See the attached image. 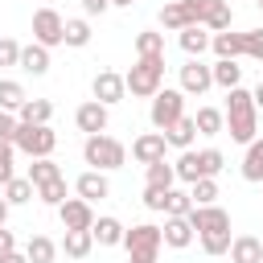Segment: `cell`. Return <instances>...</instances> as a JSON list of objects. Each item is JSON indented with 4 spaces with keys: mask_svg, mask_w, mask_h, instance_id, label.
Listing matches in <instances>:
<instances>
[{
    "mask_svg": "<svg viewBox=\"0 0 263 263\" xmlns=\"http://www.w3.org/2000/svg\"><path fill=\"white\" fill-rule=\"evenodd\" d=\"M74 193H78V197H86V201L95 205V201L111 197V181H107V173H99V168H86V173L74 181Z\"/></svg>",
    "mask_w": 263,
    "mask_h": 263,
    "instance_id": "cell-16",
    "label": "cell"
},
{
    "mask_svg": "<svg viewBox=\"0 0 263 263\" xmlns=\"http://www.w3.org/2000/svg\"><path fill=\"white\" fill-rule=\"evenodd\" d=\"M82 160H86L90 168H99V173H111V168H123L127 148H123V140L99 132V136H86V144H82Z\"/></svg>",
    "mask_w": 263,
    "mask_h": 263,
    "instance_id": "cell-4",
    "label": "cell"
},
{
    "mask_svg": "<svg viewBox=\"0 0 263 263\" xmlns=\"http://www.w3.org/2000/svg\"><path fill=\"white\" fill-rule=\"evenodd\" d=\"M58 177H62V168L53 164V156H37L29 164V181L33 185H45V181H58Z\"/></svg>",
    "mask_w": 263,
    "mask_h": 263,
    "instance_id": "cell-36",
    "label": "cell"
},
{
    "mask_svg": "<svg viewBox=\"0 0 263 263\" xmlns=\"http://www.w3.org/2000/svg\"><path fill=\"white\" fill-rule=\"evenodd\" d=\"M21 70L25 74H33V78H41V74H49V49L45 45H21Z\"/></svg>",
    "mask_w": 263,
    "mask_h": 263,
    "instance_id": "cell-21",
    "label": "cell"
},
{
    "mask_svg": "<svg viewBox=\"0 0 263 263\" xmlns=\"http://www.w3.org/2000/svg\"><path fill=\"white\" fill-rule=\"evenodd\" d=\"M127 263H156V255H127Z\"/></svg>",
    "mask_w": 263,
    "mask_h": 263,
    "instance_id": "cell-50",
    "label": "cell"
},
{
    "mask_svg": "<svg viewBox=\"0 0 263 263\" xmlns=\"http://www.w3.org/2000/svg\"><path fill=\"white\" fill-rule=\"evenodd\" d=\"M210 86H214V66H205L201 58H189V62L181 66V90L201 99Z\"/></svg>",
    "mask_w": 263,
    "mask_h": 263,
    "instance_id": "cell-9",
    "label": "cell"
},
{
    "mask_svg": "<svg viewBox=\"0 0 263 263\" xmlns=\"http://www.w3.org/2000/svg\"><path fill=\"white\" fill-rule=\"evenodd\" d=\"M78 4H82V12H86V16H103V12L111 8V0H78Z\"/></svg>",
    "mask_w": 263,
    "mask_h": 263,
    "instance_id": "cell-47",
    "label": "cell"
},
{
    "mask_svg": "<svg viewBox=\"0 0 263 263\" xmlns=\"http://www.w3.org/2000/svg\"><path fill=\"white\" fill-rule=\"evenodd\" d=\"M259 12H263V0H259Z\"/></svg>",
    "mask_w": 263,
    "mask_h": 263,
    "instance_id": "cell-53",
    "label": "cell"
},
{
    "mask_svg": "<svg viewBox=\"0 0 263 263\" xmlns=\"http://www.w3.org/2000/svg\"><path fill=\"white\" fill-rule=\"evenodd\" d=\"M90 21L86 16H74V21H66V45L70 49H82V45H90Z\"/></svg>",
    "mask_w": 263,
    "mask_h": 263,
    "instance_id": "cell-35",
    "label": "cell"
},
{
    "mask_svg": "<svg viewBox=\"0 0 263 263\" xmlns=\"http://www.w3.org/2000/svg\"><path fill=\"white\" fill-rule=\"evenodd\" d=\"M189 197H193V205H214V201H218V177L193 181V185H189Z\"/></svg>",
    "mask_w": 263,
    "mask_h": 263,
    "instance_id": "cell-37",
    "label": "cell"
},
{
    "mask_svg": "<svg viewBox=\"0 0 263 263\" xmlns=\"http://www.w3.org/2000/svg\"><path fill=\"white\" fill-rule=\"evenodd\" d=\"M136 0H111V8H132Z\"/></svg>",
    "mask_w": 263,
    "mask_h": 263,
    "instance_id": "cell-52",
    "label": "cell"
},
{
    "mask_svg": "<svg viewBox=\"0 0 263 263\" xmlns=\"http://www.w3.org/2000/svg\"><path fill=\"white\" fill-rule=\"evenodd\" d=\"M226 255H230V263H263V238H255V234H234Z\"/></svg>",
    "mask_w": 263,
    "mask_h": 263,
    "instance_id": "cell-18",
    "label": "cell"
},
{
    "mask_svg": "<svg viewBox=\"0 0 263 263\" xmlns=\"http://www.w3.org/2000/svg\"><path fill=\"white\" fill-rule=\"evenodd\" d=\"M12 251H16V234H12L8 226H0V259H4V255H12Z\"/></svg>",
    "mask_w": 263,
    "mask_h": 263,
    "instance_id": "cell-46",
    "label": "cell"
},
{
    "mask_svg": "<svg viewBox=\"0 0 263 263\" xmlns=\"http://www.w3.org/2000/svg\"><path fill=\"white\" fill-rule=\"evenodd\" d=\"M25 99H29V95H25V86H21L16 78H0V111H12V115H16V111L25 107Z\"/></svg>",
    "mask_w": 263,
    "mask_h": 263,
    "instance_id": "cell-30",
    "label": "cell"
},
{
    "mask_svg": "<svg viewBox=\"0 0 263 263\" xmlns=\"http://www.w3.org/2000/svg\"><path fill=\"white\" fill-rule=\"evenodd\" d=\"M189 25H197L193 0H173V4H164V8H160V29L181 33V29H189Z\"/></svg>",
    "mask_w": 263,
    "mask_h": 263,
    "instance_id": "cell-14",
    "label": "cell"
},
{
    "mask_svg": "<svg viewBox=\"0 0 263 263\" xmlns=\"http://www.w3.org/2000/svg\"><path fill=\"white\" fill-rule=\"evenodd\" d=\"M0 66H21V45L12 37H0Z\"/></svg>",
    "mask_w": 263,
    "mask_h": 263,
    "instance_id": "cell-43",
    "label": "cell"
},
{
    "mask_svg": "<svg viewBox=\"0 0 263 263\" xmlns=\"http://www.w3.org/2000/svg\"><path fill=\"white\" fill-rule=\"evenodd\" d=\"M0 263H29V255H25V251H12V255H4Z\"/></svg>",
    "mask_w": 263,
    "mask_h": 263,
    "instance_id": "cell-48",
    "label": "cell"
},
{
    "mask_svg": "<svg viewBox=\"0 0 263 263\" xmlns=\"http://www.w3.org/2000/svg\"><path fill=\"white\" fill-rule=\"evenodd\" d=\"M255 107H259V111H263V82H259V86H255Z\"/></svg>",
    "mask_w": 263,
    "mask_h": 263,
    "instance_id": "cell-51",
    "label": "cell"
},
{
    "mask_svg": "<svg viewBox=\"0 0 263 263\" xmlns=\"http://www.w3.org/2000/svg\"><path fill=\"white\" fill-rule=\"evenodd\" d=\"M193 12H197V25H205L210 33H222L234 21V12H230L226 0H193Z\"/></svg>",
    "mask_w": 263,
    "mask_h": 263,
    "instance_id": "cell-12",
    "label": "cell"
},
{
    "mask_svg": "<svg viewBox=\"0 0 263 263\" xmlns=\"http://www.w3.org/2000/svg\"><path fill=\"white\" fill-rule=\"evenodd\" d=\"M238 82H242V66H238V58H218V62H214V86L234 90Z\"/></svg>",
    "mask_w": 263,
    "mask_h": 263,
    "instance_id": "cell-26",
    "label": "cell"
},
{
    "mask_svg": "<svg viewBox=\"0 0 263 263\" xmlns=\"http://www.w3.org/2000/svg\"><path fill=\"white\" fill-rule=\"evenodd\" d=\"M90 95H95L99 103L115 107V103H123V99H127V82H123V74H115V70H99V74H95V82H90Z\"/></svg>",
    "mask_w": 263,
    "mask_h": 263,
    "instance_id": "cell-10",
    "label": "cell"
},
{
    "mask_svg": "<svg viewBox=\"0 0 263 263\" xmlns=\"http://www.w3.org/2000/svg\"><path fill=\"white\" fill-rule=\"evenodd\" d=\"M33 41L45 45V49L66 45V21H62L58 8H37V12H33Z\"/></svg>",
    "mask_w": 263,
    "mask_h": 263,
    "instance_id": "cell-7",
    "label": "cell"
},
{
    "mask_svg": "<svg viewBox=\"0 0 263 263\" xmlns=\"http://www.w3.org/2000/svg\"><path fill=\"white\" fill-rule=\"evenodd\" d=\"M8 210H12V205H8V197H4V193H0V226H4V222H8Z\"/></svg>",
    "mask_w": 263,
    "mask_h": 263,
    "instance_id": "cell-49",
    "label": "cell"
},
{
    "mask_svg": "<svg viewBox=\"0 0 263 263\" xmlns=\"http://www.w3.org/2000/svg\"><path fill=\"white\" fill-rule=\"evenodd\" d=\"M189 222H193V230H197V242H201V251L205 255H226L230 251V214L214 201V205H193L189 210Z\"/></svg>",
    "mask_w": 263,
    "mask_h": 263,
    "instance_id": "cell-1",
    "label": "cell"
},
{
    "mask_svg": "<svg viewBox=\"0 0 263 263\" xmlns=\"http://www.w3.org/2000/svg\"><path fill=\"white\" fill-rule=\"evenodd\" d=\"M193 210V197H189V189H168L164 193V214H173V218H185Z\"/></svg>",
    "mask_w": 263,
    "mask_h": 263,
    "instance_id": "cell-38",
    "label": "cell"
},
{
    "mask_svg": "<svg viewBox=\"0 0 263 263\" xmlns=\"http://www.w3.org/2000/svg\"><path fill=\"white\" fill-rule=\"evenodd\" d=\"M16 127H21V119L12 111H0V144H12L16 140Z\"/></svg>",
    "mask_w": 263,
    "mask_h": 263,
    "instance_id": "cell-44",
    "label": "cell"
},
{
    "mask_svg": "<svg viewBox=\"0 0 263 263\" xmlns=\"http://www.w3.org/2000/svg\"><path fill=\"white\" fill-rule=\"evenodd\" d=\"M164 140H168V148H177V152L193 148V140H197V123H193V115H181V119L164 132Z\"/></svg>",
    "mask_w": 263,
    "mask_h": 263,
    "instance_id": "cell-22",
    "label": "cell"
},
{
    "mask_svg": "<svg viewBox=\"0 0 263 263\" xmlns=\"http://www.w3.org/2000/svg\"><path fill=\"white\" fill-rule=\"evenodd\" d=\"M144 177H148V185H156V189H173V185H177V168H173L168 160L144 164Z\"/></svg>",
    "mask_w": 263,
    "mask_h": 263,
    "instance_id": "cell-31",
    "label": "cell"
},
{
    "mask_svg": "<svg viewBox=\"0 0 263 263\" xmlns=\"http://www.w3.org/2000/svg\"><path fill=\"white\" fill-rule=\"evenodd\" d=\"M136 58H152V53H164V33L160 29H144V33H136Z\"/></svg>",
    "mask_w": 263,
    "mask_h": 263,
    "instance_id": "cell-33",
    "label": "cell"
},
{
    "mask_svg": "<svg viewBox=\"0 0 263 263\" xmlns=\"http://www.w3.org/2000/svg\"><path fill=\"white\" fill-rule=\"evenodd\" d=\"M164 148H168V140H164V132H144V136H136V140H132V156H136L140 164H152V160H164Z\"/></svg>",
    "mask_w": 263,
    "mask_h": 263,
    "instance_id": "cell-15",
    "label": "cell"
},
{
    "mask_svg": "<svg viewBox=\"0 0 263 263\" xmlns=\"http://www.w3.org/2000/svg\"><path fill=\"white\" fill-rule=\"evenodd\" d=\"M4 197H8V205H29V201L37 197V185H33L29 177H12V181L4 185Z\"/></svg>",
    "mask_w": 263,
    "mask_h": 263,
    "instance_id": "cell-32",
    "label": "cell"
},
{
    "mask_svg": "<svg viewBox=\"0 0 263 263\" xmlns=\"http://www.w3.org/2000/svg\"><path fill=\"white\" fill-rule=\"evenodd\" d=\"M37 197L45 201V205H62L66 201V177H58V181H45V185H37Z\"/></svg>",
    "mask_w": 263,
    "mask_h": 263,
    "instance_id": "cell-40",
    "label": "cell"
},
{
    "mask_svg": "<svg viewBox=\"0 0 263 263\" xmlns=\"http://www.w3.org/2000/svg\"><path fill=\"white\" fill-rule=\"evenodd\" d=\"M58 242L49 238V234H33L29 242H25V255H29V263H53L58 259Z\"/></svg>",
    "mask_w": 263,
    "mask_h": 263,
    "instance_id": "cell-28",
    "label": "cell"
},
{
    "mask_svg": "<svg viewBox=\"0 0 263 263\" xmlns=\"http://www.w3.org/2000/svg\"><path fill=\"white\" fill-rule=\"evenodd\" d=\"M164 193H168V189H156V185H144V205H148L152 214H164Z\"/></svg>",
    "mask_w": 263,
    "mask_h": 263,
    "instance_id": "cell-45",
    "label": "cell"
},
{
    "mask_svg": "<svg viewBox=\"0 0 263 263\" xmlns=\"http://www.w3.org/2000/svg\"><path fill=\"white\" fill-rule=\"evenodd\" d=\"M181 115H185V90H181V86H160V90L152 95V107H148L152 127H156V132H168Z\"/></svg>",
    "mask_w": 263,
    "mask_h": 263,
    "instance_id": "cell-5",
    "label": "cell"
},
{
    "mask_svg": "<svg viewBox=\"0 0 263 263\" xmlns=\"http://www.w3.org/2000/svg\"><path fill=\"white\" fill-rule=\"evenodd\" d=\"M193 123H197V136H222V132H226V111H218V107H197Z\"/></svg>",
    "mask_w": 263,
    "mask_h": 263,
    "instance_id": "cell-27",
    "label": "cell"
},
{
    "mask_svg": "<svg viewBox=\"0 0 263 263\" xmlns=\"http://www.w3.org/2000/svg\"><path fill=\"white\" fill-rule=\"evenodd\" d=\"M160 247H164V230L152 226V222H140V226H132L123 234V251L127 255H160Z\"/></svg>",
    "mask_w": 263,
    "mask_h": 263,
    "instance_id": "cell-8",
    "label": "cell"
},
{
    "mask_svg": "<svg viewBox=\"0 0 263 263\" xmlns=\"http://www.w3.org/2000/svg\"><path fill=\"white\" fill-rule=\"evenodd\" d=\"M90 234H95V242H99V247H123V234H127V226H123L119 218L103 214V218H95Z\"/></svg>",
    "mask_w": 263,
    "mask_h": 263,
    "instance_id": "cell-19",
    "label": "cell"
},
{
    "mask_svg": "<svg viewBox=\"0 0 263 263\" xmlns=\"http://www.w3.org/2000/svg\"><path fill=\"white\" fill-rule=\"evenodd\" d=\"M210 49H214L218 58H242V53H247V45H242V33H230V29L214 33V37H210Z\"/></svg>",
    "mask_w": 263,
    "mask_h": 263,
    "instance_id": "cell-25",
    "label": "cell"
},
{
    "mask_svg": "<svg viewBox=\"0 0 263 263\" xmlns=\"http://www.w3.org/2000/svg\"><path fill=\"white\" fill-rule=\"evenodd\" d=\"M164 247H173V251H185L193 238H197V230H193V222H189V214L185 218H173V214H164Z\"/></svg>",
    "mask_w": 263,
    "mask_h": 263,
    "instance_id": "cell-17",
    "label": "cell"
},
{
    "mask_svg": "<svg viewBox=\"0 0 263 263\" xmlns=\"http://www.w3.org/2000/svg\"><path fill=\"white\" fill-rule=\"evenodd\" d=\"M123 82H127V95H136V99H152V95L164 86V53L136 58L132 70L123 74Z\"/></svg>",
    "mask_w": 263,
    "mask_h": 263,
    "instance_id": "cell-3",
    "label": "cell"
},
{
    "mask_svg": "<svg viewBox=\"0 0 263 263\" xmlns=\"http://www.w3.org/2000/svg\"><path fill=\"white\" fill-rule=\"evenodd\" d=\"M177 181H185V185H193V181H201V164H197V148H185L181 156H177Z\"/></svg>",
    "mask_w": 263,
    "mask_h": 263,
    "instance_id": "cell-34",
    "label": "cell"
},
{
    "mask_svg": "<svg viewBox=\"0 0 263 263\" xmlns=\"http://www.w3.org/2000/svg\"><path fill=\"white\" fill-rule=\"evenodd\" d=\"M210 37H214V33H210L205 25H189V29H181V33H177V45H181L189 58H201V53L210 49Z\"/></svg>",
    "mask_w": 263,
    "mask_h": 263,
    "instance_id": "cell-20",
    "label": "cell"
},
{
    "mask_svg": "<svg viewBox=\"0 0 263 263\" xmlns=\"http://www.w3.org/2000/svg\"><path fill=\"white\" fill-rule=\"evenodd\" d=\"M12 144H16V152H25L29 160H37V156H53V148H58V132H53L49 123H21Z\"/></svg>",
    "mask_w": 263,
    "mask_h": 263,
    "instance_id": "cell-6",
    "label": "cell"
},
{
    "mask_svg": "<svg viewBox=\"0 0 263 263\" xmlns=\"http://www.w3.org/2000/svg\"><path fill=\"white\" fill-rule=\"evenodd\" d=\"M197 164H201V177H218L226 168V156H222V148H201L197 152Z\"/></svg>",
    "mask_w": 263,
    "mask_h": 263,
    "instance_id": "cell-39",
    "label": "cell"
},
{
    "mask_svg": "<svg viewBox=\"0 0 263 263\" xmlns=\"http://www.w3.org/2000/svg\"><path fill=\"white\" fill-rule=\"evenodd\" d=\"M21 123H49L53 119V103L49 99H25V107L16 111Z\"/></svg>",
    "mask_w": 263,
    "mask_h": 263,
    "instance_id": "cell-29",
    "label": "cell"
},
{
    "mask_svg": "<svg viewBox=\"0 0 263 263\" xmlns=\"http://www.w3.org/2000/svg\"><path fill=\"white\" fill-rule=\"evenodd\" d=\"M12 164H16V144H0V189L16 177V168H12Z\"/></svg>",
    "mask_w": 263,
    "mask_h": 263,
    "instance_id": "cell-41",
    "label": "cell"
},
{
    "mask_svg": "<svg viewBox=\"0 0 263 263\" xmlns=\"http://www.w3.org/2000/svg\"><path fill=\"white\" fill-rule=\"evenodd\" d=\"M242 45H247V53H242V58L263 62V29H247V33H242Z\"/></svg>",
    "mask_w": 263,
    "mask_h": 263,
    "instance_id": "cell-42",
    "label": "cell"
},
{
    "mask_svg": "<svg viewBox=\"0 0 263 263\" xmlns=\"http://www.w3.org/2000/svg\"><path fill=\"white\" fill-rule=\"evenodd\" d=\"M111 107L107 103H99V99H86L78 111H74V123H78V132H86V136H99V132H107V123H111V115H107Z\"/></svg>",
    "mask_w": 263,
    "mask_h": 263,
    "instance_id": "cell-13",
    "label": "cell"
},
{
    "mask_svg": "<svg viewBox=\"0 0 263 263\" xmlns=\"http://www.w3.org/2000/svg\"><path fill=\"white\" fill-rule=\"evenodd\" d=\"M58 247H62L66 259H86V255L95 251V234H90V230H66V238H62Z\"/></svg>",
    "mask_w": 263,
    "mask_h": 263,
    "instance_id": "cell-23",
    "label": "cell"
},
{
    "mask_svg": "<svg viewBox=\"0 0 263 263\" xmlns=\"http://www.w3.org/2000/svg\"><path fill=\"white\" fill-rule=\"evenodd\" d=\"M58 218H62V230H90L95 226V210L86 197H66L58 205Z\"/></svg>",
    "mask_w": 263,
    "mask_h": 263,
    "instance_id": "cell-11",
    "label": "cell"
},
{
    "mask_svg": "<svg viewBox=\"0 0 263 263\" xmlns=\"http://www.w3.org/2000/svg\"><path fill=\"white\" fill-rule=\"evenodd\" d=\"M242 181L263 185V140H259V136H255V140L247 144V152H242Z\"/></svg>",
    "mask_w": 263,
    "mask_h": 263,
    "instance_id": "cell-24",
    "label": "cell"
},
{
    "mask_svg": "<svg viewBox=\"0 0 263 263\" xmlns=\"http://www.w3.org/2000/svg\"><path fill=\"white\" fill-rule=\"evenodd\" d=\"M226 132H230V140H234V144H242V148L255 140V132H259L255 90H242V86L226 90Z\"/></svg>",
    "mask_w": 263,
    "mask_h": 263,
    "instance_id": "cell-2",
    "label": "cell"
}]
</instances>
